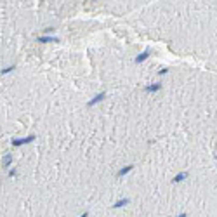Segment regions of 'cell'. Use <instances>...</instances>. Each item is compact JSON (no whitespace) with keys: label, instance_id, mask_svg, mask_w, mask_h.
<instances>
[{"label":"cell","instance_id":"cell-1","mask_svg":"<svg viewBox=\"0 0 217 217\" xmlns=\"http://www.w3.org/2000/svg\"><path fill=\"white\" fill-rule=\"evenodd\" d=\"M35 139V136H26V137H21V139H12V146L14 148H19L23 144H28V142H31Z\"/></svg>","mask_w":217,"mask_h":217},{"label":"cell","instance_id":"cell-13","mask_svg":"<svg viewBox=\"0 0 217 217\" xmlns=\"http://www.w3.org/2000/svg\"><path fill=\"white\" fill-rule=\"evenodd\" d=\"M177 217H188V215H186V214H181V215H177Z\"/></svg>","mask_w":217,"mask_h":217},{"label":"cell","instance_id":"cell-10","mask_svg":"<svg viewBox=\"0 0 217 217\" xmlns=\"http://www.w3.org/2000/svg\"><path fill=\"white\" fill-rule=\"evenodd\" d=\"M12 70H14V66H7V68H4V70H2V75H7V73H11Z\"/></svg>","mask_w":217,"mask_h":217},{"label":"cell","instance_id":"cell-6","mask_svg":"<svg viewBox=\"0 0 217 217\" xmlns=\"http://www.w3.org/2000/svg\"><path fill=\"white\" fill-rule=\"evenodd\" d=\"M160 89H162V85H160V83H155V85H148L144 90H146V92H158Z\"/></svg>","mask_w":217,"mask_h":217},{"label":"cell","instance_id":"cell-3","mask_svg":"<svg viewBox=\"0 0 217 217\" xmlns=\"http://www.w3.org/2000/svg\"><path fill=\"white\" fill-rule=\"evenodd\" d=\"M38 42L42 43H50V42H59L56 37H47V35H42V37H38Z\"/></svg>","mask_w":217,"mask_h":217},{"label":"cell","instance_id":"cell-7","mask_svg":"<svg viewBox=\"0 0 217 217\" xmlns=\"http://www.w3.org/2000/svg\"><path fill=\"white\" fill-rule=\"evenodd\" d=\"M127 203H129V200H127V198H122V200H118V201H116V203L113 205V208H120V207H125Z\"/></svg>","mask_w":217,"mask_h":217},{"label":"cell","instance_id":"cell-12","mask_svg":"<svg viewBox=\"0 0 217 217\" xmlns=\"http://www.w3.org/2000/svg\"><path fill=\"white\" fill-rule=\"evenodd\" d=\"M80 217H89V214H87V212H83V214H82Z\"/></svg>","mask_w":217,"mask_h":217},{"label":"cell","instance_id":"cell-9","mask_svg":"<svg viewBox=\"0 0 217 217\" xmlns=\"http://www.w3.org/2000/svg\"><path fill=\"white\" fill-rule=\"evenodd\" d=\"M4 167H11V163H12V156L11 155H6V156H4Z\"/></svg>","mask_w":217,"mask_h":217},{"label":"cell","instance_id":"cell-5","mask_svg":"<svg viewBox=\"0 0 217 217\" xmlns=\"http://www.w3.org/2000/svg\"><path fill=\"white\" fill-rule=\"evenodd\" d=\"M132 168H134V165H127V167H123L122 170H118V174H116V175H118V177H123L125 174H129Z\"/></svg>","mask_w":217,"mask_h":217},{"label":"cell","instance_id":"cell-2","mask_svg":"<svg viewBox=\"0 0 217 217\" xmlns=\"http://www.w3.org/2000/svg\"><path fill=\"white\" fill-rule=\"evenodd\" d=\"M106 97V94L104 92H101V94H97V96H96V97L92 99V101H89V106H90V108H92L94 104H97V103H101V101H103V99Z\"/></svg>","mask_w":217,"mask_h":217},{"label":"cell","instance_id":"cell-11","mask_svg":"<svg viewBox=\"0 0 217 217\" xmlns=\"http://www.w3.org/2000/svg\"><path fill=\"white\" fill-rule=\"evenodd\" d=\"M16 175V170H9V177H14Z\"/></svg>","mask_w":217,"mask_h":217},{"label":"cell","instance_id":"cell-8","mask_svg":"<svg viewBox=\"0 0 217 217\" xmlns=\"http://www.w3.org/2000/svg\"><path fill=\"white\" fill-rule=\"evenodd\" d=\"M186 177H188V174H186V172H182V174H177V175L174 177V182H181V181H184Z\"/></svg>","mask_w":217,"mask_h":217},{"label":"cell","instance_id":"cell-4","mask_svg":"<svg viewBox=\"0 0 217 217\" xmlns=\"http://www.w3.org/2000/svg\"><path fill=\"white\" fill-rule=\"evenodd\" d=\"M148 57H149V52H148V50H144V52H141V54L136 57V63L139 64V63H142V61H146Z\"/></svg>","mask_w":217,"mask_h":217}]
</instances>
